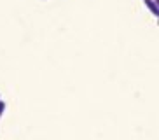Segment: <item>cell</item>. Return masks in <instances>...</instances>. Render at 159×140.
<instances>
[{"label": "cell", "mask_w": 159, "mask_h": 140, "mask_svg": "<svg viewBox=\"0 0 159 140\" xmlns=\"http://www.w3.org/2000/svg\"><path fill=\"white\" fill-rule=\"evenodd\" d=\"M143 4L147 5V9L152 12V16L157 18L159 16V7H157V4H156V0H143Z\"/></svg>", "instance_id": "1"}, {"label": "cell", "mask_w": 159, "mask_h": 140, "mask_svg": "<svg viewBox=\"0 0 159 140\" xmlns=\"http://www.w3.org/2000/svg\"><path fill=\"white\" fill-rule=\"evenodd\" d=\"M4 110H5V102H2V100H0V117L4 116Z\"/></svg>", "instance_id": "2"}]
</instances>
